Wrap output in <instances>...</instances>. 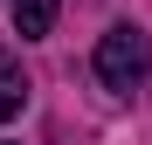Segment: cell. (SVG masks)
<instances>
[{"instance_id": "1", "label": "cell", "mask_w": 152, "mask_h": 145, "mask_svg": "<svg viewBox=\"0 0 152 145\" xmlns=\"http://www.w3.org/2000/svg\"><path fill=\"white\" fill-rule=\"evenodd\" d=\"M90 69H97V83H104V90H138V83L152 76V35L132 28V21H118V28L97 42Z\"/></svg>"}, {"instance_id": "2", "label": "cell", "mask_w": 152, "mask_h": 145, "mask_svg": "<svg viewBox=\"0 0 152 145\" xmlns=\"http://www.w3.org/2000/svg\"><path fill=\"white\" fill-rule=\"evenodd\" d=\"M7 7H14V35L21 42H42L48 28H56V7L62 0H7Z\"/></svg>"}, {"instance_id": "3", "label": "cell", "mask_w": 152, "mask_h": 145, "mask_svg": "<svg viewBox=\"0 0 152 145\" xmlns=\"http://www.w3.org/2000/svg\"><path fill=\"white\" fill-rule=\"evenodd\" d=\"M21 104H28V69L0 55V125H7V117H21Z\"/></svg>"}]
</instances>
